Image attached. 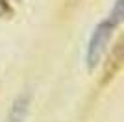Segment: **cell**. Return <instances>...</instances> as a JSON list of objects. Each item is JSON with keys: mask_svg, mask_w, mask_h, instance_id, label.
<instances>
[{"mask_svg": "<svg viewBox=\"0 0 124 122\" xmlns=\"http://www.w3.org/2000/svg\"><path fill=\"white\" fill-rule=\"evenodd\" d=\"M30 111V92H22L21 96H17L13 106H11L6 122H24Z\"/></svg>", "mask_w": 124, "mask_h": 122, "instance_id": "cell-3", "label": "cell"}, {"mask_svg": "<svg viewBox=\"0 0 124 122\" xmlns=\"http://www.w3.org/2000/svg\"><path fill=\"white\" fill-rule=\"evenodd\" d=\"M122 4H124V0H117V2H115V8H113V11H111V15H109V19L113 20V22H115L117 26L120 24V20H122V17H124Z\"/></svg>", "mask_w": 124, "mask_h": 122, "instance_id": "cell-4", "label": "cell"}, {"mask_svg": "<svg viewBox=\"0 0 124 122\" xmlns=\"http://www.w3.org/2000/svg\"><path fill=\"white\" fill-rule=\"evenodd\" d=\"M115 28H117V24H115L111 19L102 20V22L94 28L93 35H91V41H89V46H87V65H89V69H93L100 61V57H102V54L106 52V46H108Z\"/></svg>", "mask_w": 124, "mask_h": 122, "instance_id": "cell-1", "label": "cell"}, {"mask_svg": "<svg viewBox=\"0 0 124 122\" xmlns=\"http://www.w3.org/2000/svg\"><path fill=\"white\" fill-rule=\"evenodd\" d=\"M124 39L120 37L117 43H115L113 50L109 54L106 65H104V72H102V78H100V85H108L117 78V74L120 72L122 69V61H124V56H122V48H124Z\"/></svg>", "mask_w": 124, "mask_h": 122, "instance_id": "cell-2", "label": "cell"}]
</instances>
